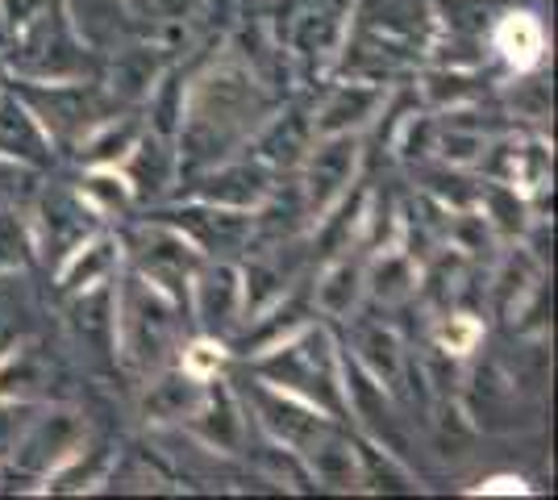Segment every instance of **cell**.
<instances>
[{
	"mask_svg": "<svg viewBox=\"0 0 558 500\" xmlns=\"http://www.w3.org/2000/svg\"><path fill=\"white\" fill-rule=\"evenodd\" d=\"M0 25H4V22H0Z\"/></svg>",
	"mask_w": 558,
	"mask_h": 500,
	"instance_id": "1f68e13d",
	"label": "cell"
},
{
	"mask_svg": "<svg viewBox=\"0 0 558 500\" xmlns=\"http://www.w3.org/2000/svg\"><path fill=\"white\" fill-rule=\"evenodd\" d=\"M167 13H175V17H192V13H201L209 0H159Z\"/></svg>",
	"mask_w": 558,
	"mask_h": 500,
	"instance_id": "f546056e",
	"label": "cell"
},
{
	"mask_svg": "<svg viewBox=\"0 0 558 500\" xmlns=\"http://www.w3.org/2000/svg\"><path fill=\"white\" fill-rule=\"evenodd\" d=\"M484 492H521V479H492V484H484Z\"/></svg>",
	"mask_w": 558,
	"mask_h": 500,
	"instance_id": "4dcf8cb0",
	"label": "cell"
},
{
	"mask_svg": "<svg viewBox=\"0 0 558 500\" xmlns=\"http://www.w3.org/2000/svg\"><path fill=\"white\" fill-rule=\"evenodd\" d=\"M258 376L276 383L279 392L296 397L313 408H342V376H338V358L322 330H304L301 338L271 346L258 358Z\"/></svg>",
	"mask_w": 558,
	"mask_h": 500,
	"instance_id": "6da1fadb",
	"label": "cell"
},
{
	"mask_svg": "<svg viewBox=\"0 0 558 500\" xmlns=\"http://www.w3.org/2000/svg\"><path fill=\"white\" fill-rule=\"evenodd\" d=\"M0 155L25 167H43L50 159L47 125L34 118L22 96H0Z\"/></svg>",
	"mask_w": 558,
	"mask_h": 500,
	"instance_id": "9c48e42d",
	"label": "cell"
},
{
	"mask_svg": "<svg viewBox=\"0 0 558 500\" xmlns=\"http://www.w3.org/2000/svg\"><path fill=\"white\" fill-rule=\"evenodd\" d=\"M255 113V80L246 72H238V68H221L192 93V109L180 113V118H187L184 143L192 146V155H205V150L213 155V146H226L233 134H242Z\"/></svg>",
	"mask_w": 558,
	"mask_h": 500,
	"instance_id": "7a4b0ae2",
	"label": "cell"
},
{
	"mask_svg": "<svg viewBox=\"0 0 558 500\" xmlns=\"http://www.w3.org/2000/svg\"><path fill=\"white\" fill-rule=\"evenodd\" d=\"M34 413L38 408L29 405V401H0V459L13 454V447L22 442L25 426L34 422Z\"/></svg>",
	"mask_w": 558,
	"mask_h": 500,
	"instance_id": "603a6c76",
	"label": "cell"
},
{
	"mask_svg": "<svg viewBox=\"0 0 558 500\" xmlns=\"http://www.w3.org/2000/svg\"><path fill=\"white\" fill-rule=\"evenodd\" d=\"M384 105V93L379 88H367V84H342L333 88L322 113H317V134H354L363 121L375 118V109Z\"/></svg>",
	"mask_w": 558,
	"mask_h": 500,
	"instance_id": "7c38bea8",
	"label": "cell"
},
{
	"mask_svg": "<svg viewBox=\"0 0 558 500\" xmlns=\"http://www.w3.org/2000/svg\"><path fill=\"white\" fill-rule=\"evenodd\" d=\"M271 192V175L263 171V167H226V171H217L209 184L201 188V196L209 200V205H226V209H255L258 200Z\"/></svg>",
	"mask_w": 558,
	"mask_h": 500,
	"instance_id": "5bb4252c",
	"label": "cell"
},
{
	"mask_svg": "<svg viewBox=\"0 0 558 500\" xmlns=\"http://www.w3.org/2000/svg\"><path fill=\"white\" fill-rule=\"evenodd\" d=\"M492 47L505 54V63L517 72H530L542 63V50H546V34L534 13H509L500 17L492 29Z\"/></svg>",
	"mask_w": 558,
	"mask_h": 500,
	"instance_id": "4fadbf2b",
	"label": "cell"
},
{
	"mask_svg": "<svg viewBox=\"0 0 558 500\" xmlns=\"http://www.w3.org/2000/svg\"><path fill=\"white\" fill-rule=\"evenodd\" d=\"M80 447H84V422L68 408H50V413H34V422L25 426L22 442L13 447L9 459L25 476H50L68 467V459Z\"/></svg>",
	"mask_w": 558,
	"mask_h": 500,
	"instance_id": "5b68a950",
	"label": "cell"
},
{
	"mask_svg": "<svg viewBox=\"0 0 558 500\" xmlns=\"http://www.w3.org/2000/svg\"><path fill=\"white\" fill-rule=\"evenodd\" d=\"M47 4L50 0H0V22H9L13 29H22V25L34 22Z\"/></svg>",
	"mask_w": 558,
	"mask_h": 500,
	"instance_id": "f1b7e54d",
	"label": "cell"
},
{
	"mask_svg": "<svg viewBox=\"0 0 558 500\" xmlns=\"http://www.w3.org/2000/svg\"><path fill=\"white\" fill-rule=\"evenodd\" d=\"M93 239V205L75 192H47L38 200V239L34 251L43 246L47 259L63 263L80 246Z\"/></svg>",
	"mask_w": 558,
	"mask_h": 500,
	"instance_id": "52a82bcc",
	"label": "cell"
},
{
	"mask_svg": "<svg viewBox=\"0 0 558 500\" xmlns=\"http://www.w3.org/2000/svg\"><path fill=\"white\" fill-rule=\"evenodd\" d=\"M242 309V276L233 271L230 263H217L205 267L196 280H192V313L196 321L209 333H226L238 321Z\"/></svg>",
	"mask_w": 558,
	"mask_h": 500,
	"instance_id": "ba28073f",
	"label": "cell"
},
{
	"mask_svg": "<svg viewBox=\"0 0 558 500\" xmlns=\"http://www.w3.org/2000/svg\"><path fill=\"white\" fill-rule=\"evenodd\" d=\"M359 355L372 367L375 380H388V388H396V380H400V351H396L392 333L363 330L359 333Z\"/></svg>",
	"mask_w": 558,
	"mask_h": 500,
	"instance_id": "44dd1931",
	"label": "cell"
},
{
	"mask_svg": "<svg viewBox=\"0 0 558 500\" xmlns=\"http://www.w3.org/2000/svg\"><path fill=\"white\" fill-rule=\"evenodd\" d=\"M205 401V380H192V376H171V380L150 383L146 392V413L155 422H184L196 413V405Z\"/></svg>",
	"mask_w": 558,
	"mask_h": 500,
	"instance_id": "e0dca14e",
	"label": "cell"
},
{
	"mask_svg": "<svg viewBox=\"0 0 558 500\" xmlns=\"http://www.w3.org/2000/svg\"><path fill=\"white\" fill-rule=\"evenodd\" d=\"M59 9L75 29V38L88 50L117 47V38L125 34V22H130L125 0H63Z\"/></svg>",
	"mask_w": 558,
	"mask_h": 500,
	"instance_id": "30bf717a",
	"label": "cell"
},
{
	"mask_svg": "<svg viewBox=\"0 0 558 500\" xmlns=\"http://www.w3.org/2000/svg\"><path fill=\"white\" fill-rule=\"evenodd\" d=\"M29 188H34V167L0 155V200H17V196H25Z\"/></svg>",
	"mask_w": 558,
	"mask_h": 500,
	"instance_id": "cb8c5ba5",
	"label": "cell"
},
{
	"mask_svg": "<svg viewBox=\"0 0 558 500\" xmlns=\"http://www.w3.org/2000/svg\"><path fill=\"white\" fill-rule=\"evenodd\" d=\"M354 296H359V267H350V263H338L326 276V284H317V305L329 317H347Z\"/></svg>",
	"mask_w": 558,
	"mask_h": 500,
	"instance_id": "7402d4cb",
	"label": "cell"
},
{
	"mask_svg": "<svg viewBox=\"0 0 558 500\" xmlns=\"http://www.w3.org/2000/svg\"><path fill=\"white\" fill-rule=\"evenodd\" d=\"M354 163H359V138L354 134H322V143L308 155V175H304L308 214H326L329 205L350 188Z\"/></svg>",
	"mask_w": 558,
	"mask_h": 500,
	"instance_id": "8992f818",
	"label": "cell"
},
{
	"mask_svg": "<svg viewBox=\"0 0 558 500\" xmlns=\"http://www.w3.org/2000/svg\"><path fill=\"white\" fill-rule=\"evenodd\" d=\"M17 338H22V309L9 296H0V358L17 346Z\"/></svg>",
	"mask_w": 558,
	"mask_h": 500,
	"instance_id": "83f0119b",
	"label": "cell"
},
{
	"mask_svg": "<svg viewBox=\"0 0 558 500\" xmlns=\"http://www.w3.org/2000/svg\"><path fill=\"white\" fill-rule=\"evenodd\" d=\"M192 422L205 434V442L217 447V451H233L242 442V434H246V422H242V413H238V405L226 392H205V401L196 405Z\"/></svg>",
	"mask_w": 558,
	"mask_h": 500,
	"instance_id": "2e32d148",
	"label": "cell"
},
{
	"mask_svg": "<svg viewBox=\"0 0 558 500\" xmlns=\"http://www.w3.org/2000/svg\"><path fill=\"white\" fill-rule=\"evenodd\" d=\"M475 338H480V321H471V317H450L442 326V346L454 355H466L475 346Z\"/></svg>",
	"mask_w": 558,
	"mask_h": 500,
	"instance_id": "484cf974",
	"label": "cell"
},
{
	"mask_svg": "<svg viewBox=\"0 0 558 500\" xmlns=\"http://www.w3.org/2000/svg\"><path fill=\"white\" fill-rule=\"evenodd\" d=\"M138 138H142V130L134 125V121H125L121 130H117V121H100V130L88 138V163L93 167H117V159H125Z\"/></svg>",
	"mask_w": 558,
	"mask_h": 500,
	"instance_id": "ffe728a7",
	"label": "cell"
},
{
	"mask_svg": "<svg viewBox=\"0 0 558 500\" xmlns=\"http://www.w3.org/2000/svg\"><path fill=\"white\" fill-rule=\"evenodd\" d=\"M155 88V59L142 47L134 50H117L113 59V93L125 100H142Z\"/></svg>",
	"mask_w": 558,
	"mask_h": 500,
	"instance_id": "ac0fdd59",
	"label": "cell"
},
{
	"mask_svg": "<svg viewBox=\"0 0 558 500\" xmlns=\"http://www.w3.org/2000/svg\"><path fill=\"white\" fill-rule=\"evenodd\" d=\"M117 338L134 367H150L167 355L175 338V309L155 280L134 276L117 292Z\"/></svg>",
	"mask_w": 558,
	"mask_h": 500,
	"instance_id": "3957f363",
	"label": "cell"
},
{
	"mask_svg": "<svg viewBox=\"0 0 558 500\" xmlns=\"http://www.w3.org/2000/svg\"><path fill=\"white\" fill-rule=\"evenodd\" d=\"M480 150H484V138H480V134H466V130H459V125H454V130L442 138V155H446V159H454V163L475 159Z\"/></svg>",
	"mask_w": 558,
	"mask_h": 500,
	"instance_id": "4316f807",
	"label": "cell"
},
{
	"mask_svg": "<svg viewBox=\"0 0 558 500\" xmlns=\"http://www.w3.org/2000/svg\"><path fill=\"white\" fill-rule=\"evenodd\" d=\"M34 259V234L13 209H0V276H17Z\"/></svg>",
	"mask_w": 558,
	"mask_h": 500,
	"instance_id": "d6986e66",
	"label": "cell"
},
{
	"mask_svg": "<svg viewBox=\"0 0 558 500\" xmlns=\"http://www.w3.org/2000/svg\"><path fill=\"white\" fill-rule=\"evenodd\" d=\"M88 50L75 29L68 25L63 9L47 4L29 25H22V47L13 54V72H22L34 84H75L84 75V54Z\"/></svg>",
	"mask_w": 558,
	"mask_h": 500,
	"instance_id": "277c9868",
	"label": "cell"
},
{
	"mask_svg": "<svg viewBox=\"0 0 558 500\" xmlns=\"http://www.w3.org/2000/svg\"><path fill=\"white\" fill-rule=\"evenodd\" d=\"M180 225H187V239H192L196 251L217 255V251H230V246H238V242L246 239L251 217H246V209H226V205H209V200H205V205L192 209Z\"/></svg>",
	"mask_w": 558,
	"mask_h": 500,
	"instance_id": "8fae6325",
	"label": "cell"
},
{
	"mask_svg": "<svg viewBox=\"0 0 558 500\" xmlns=\"http://www.w3.org/2000/svg\"><path fill=\"white\" fill-rule=\"evenodd\" d=\"M217 367H221V346L217 342H196L184 351V371L192 380H209V376H217Z\"/></svg>",
	"mask_w": 558,
	"mask_h": 500,
	"instance_id": "d4e9b609",
	"label": "cell"
},
{
	"mask_svg": "<svg viewBox=\"0 0 558 500\" xmlns=\"http://www.w3.org/2000/svg\"><path fill=\"white\" fill-rule=\"evenodd\" d=\"M59 267H63V292L105 284V280H113L117 246L109 239H88V242H80Z\"/></svg>",
	"mask_w": 558,
	"mask_h": 500,
	"instance_id": "9a60e30c",
	"label": "cell"
}]
</instances>
